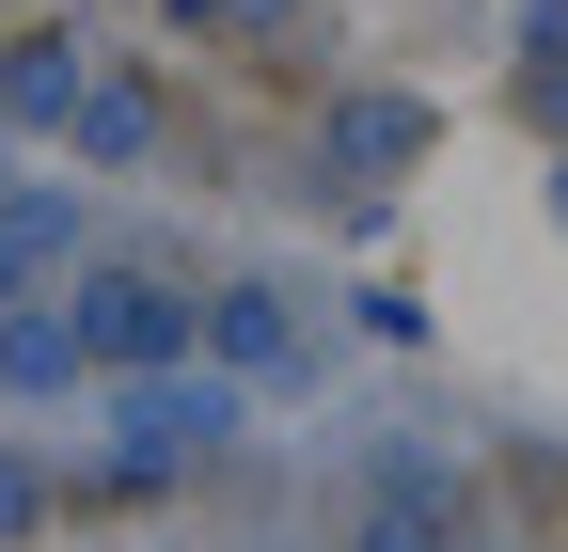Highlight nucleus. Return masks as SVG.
I'll use <instances>...</instances> for the list:
<instances>
[{"instance_id": "obj_1", "label": "nucleus", "mask_w": 568, "mask_h": 552, "mask_svg": "<svg viewBox=\"0 0 568 552\" xmlns=\"http://www.w3.org/2000/svg\"><path fill=\"white\" fill-rule=\"evenodd\" d=\"M95 348H174V316L142 300V285H95Z\"/></svg>"}]
</instances>
